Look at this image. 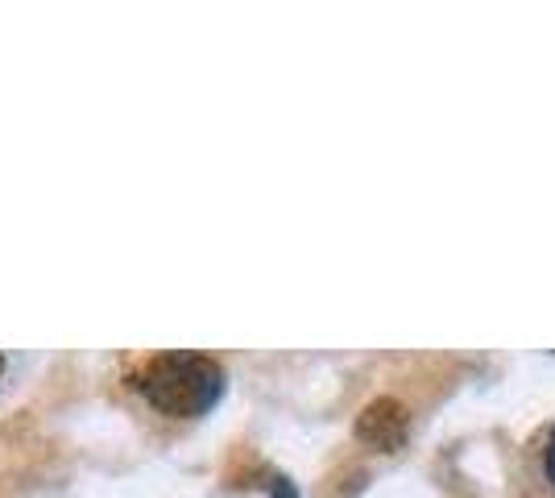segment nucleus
Masks as SVG:
<instances>
[{"instance_id": "nucleus-1", "label": "nucleus", "mask_w": 555, "mask_h": 498, "mask_svg": "<svg viewBox=\"0 0 555 498\" xmlns=\"http://www.w3.org/2000/svg\"><path fill=\"white\" fill-rule=\"evenodd\" d=\"M141 395L166 416H204L224 395V370L204 354H163L141 374Z\"/></svg>"}, {"instance_id": "nucleus-2", "label": "nucleus", "mask_w": 555, "mask_h": 498, "mask_svg": "<svg viewBox=\"0 0 555 498\" xmlns=\"http://www.w3.org/2000/svg\"><path fill=\"white\" fill-rule=\"evenodd\" d=\"M406 427H411V416L398 399H373L361 416H357V436L365 445H377V449L393 452L402 440H406Z\"/></svg>"}, {"instance_id": "nucleus-3", "label": "nucleus", "mask_w": 555, "mask_h": 498, "mask_svg": "<svg viewBox=\"0 0 555 498\" xmlns=\"http://www.w3.org/2000/svg\"><path fill=\"white\" fill-rule=\"evenodd\" d=\"M274 498H299V495H295V486H291L286 477H278V482H274Z\"/></svg>"}, {"instance_id": "nucleus-4", "label": "nucleus", "mask_w": 555, "mask_h": 498, "mask_svg": "<svg viewBox=\"0 0 555 498\" xmlns=\"http://www.w3.org/2000/svg\"><path fill=\"white\" fill-rule=\"evenodd\" d=\"M547 477L555 482V432H552V445H547Z\"/></svg>"}, {"instance_id": "nucleus-5", "label": "nucleus", "mask_w": 555, "mask_h": 498, "mask_svg": "<svg viewBox=\"0 0 555 498\" xmlns=\"http://www.w3.org/2000/svg\"><path fill=\"white\" fill-rule=\"evenodd\" d=\"M0 370H4V357H0Z\"/></svg>"}]
</instances>
